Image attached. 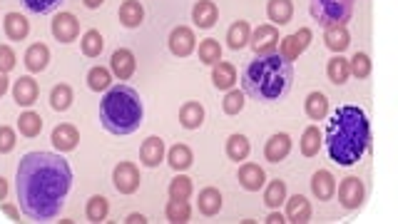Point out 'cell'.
Listing matches in <instances>:
<instances>
[{"label": "cell", "mask_w": 398, "mask_h": 224, "mask_svg": "<svg viewBox=\"0 0 398 224\" xmlns=\"http://www.w3.org/2000/svg\"><path fill=\"white\" fill-rule=\"evenodd\" d=\"M70 187H73V170L68 160L55 152H28L17 165V204L28 219L50 222L60 217Z\"/></svg>", "instance_id": "1"}, {"label": "cell", "mask_w": 398, "mask_h": 224, "mask_svg": "<svg viewBox=\"0 0 398 224\" xmlns=\"http://www.w3.org/2000/svg\"><path fill=\"white\" fill-rule=\"evenodd\" d=\"M326 152L339 167H353L371 149L369 115L356 105H344L331 115L324 133Z\"/></svg>", "instance_id": "2"}, {"label": "cell", "mask_w": 398, "mask_h": 224, "mask_svg": "<svg viewBox=\"0 0 398 224\" xmlns=\"http://www.w3.org/2000/svg\"><path fill=\"white\" fill-rule=\"evenodd\" d=\"M294 85V65L279 52L254 58L242 70V90L256 103H279Z\"/></svg>", "instance_id": "3"}, {"label": "cell", "mask_w": 398, "mask_h": 224, "mask_svg": "<svg viewBox=\"0 0 398 224\" xmlns=\"http://www.w3.org/2000/svg\"><path fill=\"white\" fill-rule=\"evenodd\" d=\"M145 107L140 92L130 85H115L105 92L100 103V122L110 135L125 137L142 127Z\"/></svg>", "instance_id": "4"}, {"label": "cell", "mask_w": 398, "mask_h": 224, "mask_svg": "<svg viewBox=\"0 0 398 224\" xmlns=\"http://www.w3.org/2000/svg\"><path fill=\"white\" fill-rule=\"evenodd\" d=\"M353 6L356 0H311V17L318 25H346L353 15Z\"/></svg>", "instance_id": "5"}, {"label": "cell", "mask_w": 398, "mask_h": 224, "mask_svg": "<svg viewBox=\"0 0 398 224\" xmlns=\"http://www.w3.org/2000/svg\"><path fill=\"white\" fill-rule=\"evenodd\" d=\"M336 192H339V204H341L344 209H348V212L364 207L366 187L358 177H346L339 187H336Z\"/></svg>", "instance_id": "6"}, {"label": "cell", "mask_w": 398, "mask_h": 224, "mask_svg": "<svg viewBox=\"0 0 398 224\" xmlns=\"http://www.w3.org/2000/svg\"><path fill=\"white\" fill-rule=\"evenodd\" d=\"M311 38H314L311 28L296 30V33L286 35V38H281V40H279L277 52H279V55H281V58H284V60L294 63V60L299 58V55H302V52L307 50L309 45H311Z\"/></svg>", "instance_id": "7"}, {"label": "cell", "mask_w": 398, "mask_h": 224, "mask_svg": "<svg viewBox=\"0 0 398 224\" xmlns=\"http://www.w3.org/2000/svg\"><path fill=\"white\" fill-rule=\"evenodd\" d=\"M140 182H142V177H140L135 162H119L112 170V184L119 195H135L140 190Z\"/></svg>", "instance_id": "8"}, {"label": "cell", "mask_w": 398, "mask_h": 224, "mask_svg": "<svg viewBox=\"0 0 398 224\" xmlns=\"http://www.w3.org/2000/svg\"><path fill=\"white\" fill-rule=\"evenodd\" d=\"M279 28L272 23H264L251 33V47H254V55L256 58H264V55H274L279 47Z\"/></svg>", "instance_id": "9"}, {"label": "cell", "mask_w": 398, "mask_h": 224, "mask_svg": "<svg viewBox=\"0 0 398 224\" xmlns=\"http://www.w3.org/2000/svg\"><path fill=\"white\" fill-rule=\"evenodd\" d=\"M170 50L177 58H189L194 50H197V38H194V30L187 25H177L170 33Z\"/></svg>", "instance_id": "10"}, {"label": "cell", "mask_w": 398, "mask_h": 224, "mask_svg": "<svg viewBox=\"0 0 398 224\" xmlns=\"http://www.w3.org/2000/svg\"><path fill=\"white\" fill-rule=\"evenodd\" d=\"M50 30L57 43H73L78 40V35H80V20L73 13H57V15L52 17Z\"/></svg>", "instance_id": "11"}, {"label": "cell", "mask_w": 398, "mask_h": 224, "mask_svg": "<svg viewBox=\"0 0 398 224\" xmlns=\"http://www.w3.org/2000/svg\"><path fill=\"white\" fill-rule=\"evenodd\" d=\"M237 179L246 192H259L264 190V184H267V172H264L256 162H244V165L239 167Z\"/></svg>", "instance_id": "12"}, {"label": "cell", "mask_w": 398, "mask_h": 224, "mask_svg": "<svg viewBox=\"0 0 398 224\" xmlns=\"http://www.w3.org/2000/svg\"><path fill=\"white\" fill-rule=\"evenodd\" d=\"M135 68H137V60L132 55V50L127 47H117L112 52V58H110V70L117 80H130L132 75H135Z\"/></svg>", "instance_id": "13"}, {"label": "cell", "mask_w": 398, "mask_h": 224, "mask_svg": "<svg viewBox=\"0 0 398 224\" xmlns=\"http://www.w3.org/2000/svg\"><path fill=\"white\" fill-rule=\"evenodd\" d=\"M50 140H52V147H55L57 152H73L80 142V133L75 125L63 122V125H57L55 130H52Z\"/></svg>", "instance_id": "14"}, {"label": "cell", "mask_w": 398, "mask_h": 224, "mask_svg": "<svg viewBox=\"0 0 398 224\" xmlns=\"http://www.w3.org/2000/svg\"><path fill=\"white\" fill-rule=\"evenodd\" d=\"M291 152V137L286 133H277L272 135V137L267 140V144H264V157H267L269 162H284L286 157H289Z\"/></svg>", "instance_id": "15"}, {"label": "cell", "mask_w": 398, "mask_h": 224, "mask_svg": "<svg viewBox=\"0 0 398 224\" xmlns=\"http://www.w3.org/2000/svg\"><path fill=\"white\" fill-rule=\"evenodd\" d=\"M286 222H294V224H307L311 219V202L307 200L304 195H294V197H286Z\"/></svg>", "instance_id": "16"}, {"label": "cell", "mask_w": 398, "mask_h": 224, "mask_svg": "<svg viewBox=\"0 0 398 224\" xmlns=\"http://www.w3.org/2000/svg\"><path fill=\"white\" fill-rule=\"evenodd\" d=\"M167 149H165V140L162 137H147L140 147V162L145 167H157L159 162L165 160Z\"/></svg>", "instance_id": "17"}, {"label": "cell", "mask_w": 398, "mask_h": 224, "mask_svg": "<svg viewBox=\"0 0 398 224\" xmlns=\"http://www.w3.org/2000/svg\"><path fill=\"white\" fill-rule=\"evenodd\" d=\"M324 43L331 52L341 55V52L351 45V33H348L346 25H329V28L324 30Z\"/></svg>", "instance_id": "18"}, {"label": "cell", "mask_w": 398, "mask_h": 224, "mask_svg": "<svg viewBox=\"0 0 398 224\" xmlns=\"http://www.w3.org/2000/svg\"><path fill=\"white\" fill-rule=\"evenodd\" d=\"M3 30H6L8 40H25L30 33V20L25 15H20V13H8L6 20H3Z\"/></svg>", "instance_id": "19"}, {"label": "cell", "mask_w": 398, "mask_h": 224, "mask_svg": "<svg viewBox=\"0 0 398 224\" xmlns=\"http://www.w3.org/2000/svg\"><path fill=\"white\" fill-rule=\"evenodd\" d=\"M192 20L197 28L207 30L219 20V10H216V3L214 0H199L197 6L192 8Z\"/></svg>", "instance_id": "20"}, {"label": "cell", "mask_w": 398, "mask_h": 224, "mask_svg": "<svg viewBox=\"0 0 398 224\" xmlns=\"http://www.w3.org/2000/svg\"><path fill=\"white\" fill-rule=\"evenodd\" d=\"M237 68H234L232 63H224V60H219V63L212 65V82H214L216 90H232L234 85H237Z\"/></svg>", "instance_id": "21"}, {"label": "cell", "mask_w": 398, "mask_h": 224, "mask_svg": "<svg viewBox=\"0 0 398 224\" xmlns=\"http://www.w3.org/2000/svg\"><path fill=\"white\" fill-rule=\"evenodd\" d=\"M38 95H40V87L33 77H20V80H15V85H13V98H15V103L20 105V107H30V105L38 100Z\"/></svg>", "instance_id": "22"}, {"label": "cell", "mask_w": 398, "mask_h": 224, "mask_svg": "<svg viewBox=\"0 0 398 224\" xmlns=\"http://www.w3.org/2000/svg\"><path fill=\"white\" fill-rule=\"evenodd\" d=\"M50 63V47L45 43H33V45L25 50V68L30 73H43Z\"/></svg>", "instance_id": "23"}, {"label": "cell", "mask_w": 398, "mask_h": 224, "mask_svg": "<svg viewBox=\"0 0 398 224\" xmlns=\"http://www.w3.org/2000/svg\"><path fill=\"white\" fill-rule=\"evenodd\" d=\"M311 192L318 200H331L336 195V177L329 170H316L311 177Z\"/></svg>", "instance_id": "24"}, {"label": "cell", "mask_w": 398, "mask_h": 224, "mask_svg": "<svg viewBox=\"0 0 398 224\" xmlns=\"http://www.w3.org/2000/svg\"><path fill=\"white\" fill-rule=\"evenodd\" d=\"M197 204H199V212L205 214V217H216V214L222 212L224 197L216 187H205V190L199 192Z\"/></svg>", "instance_id": "25"}, {"label": "cell", "mask_w": 398, "mask_h": 224, "mask_svg": "<svg viewBox=\"0 0 398 224\" xmlns=\"http://www.w3.org/2000/svg\"><path fill=\"white\" fill-rule=\"evenodd\" d=\"M205 122V105L197 103V100H189L179 107V125L184 130H197Z\"/></svg>", "instance_id": "26"}, {"label": "cell", "mask_w": 398, "mask_h": 224, "mask_svg": "<svg viewBox=\"0 0 398 224\" xmlns=\"http://www.w3.org/2000/svg\"><path fill=\"white\" fill-rule=\"evenodd\" d=\"M119 23L125 25V28H140L145 23V8L140 0H125L122 6H119Z\"/></svg>", "instance_id": "27"}, {"label": "cell", "mask_w": 398, "mask_h": 224, "mask_svg": "<svg viewBox=\"0 0 398 224\" xmlns=\"http://www.w3.org/2000/svg\"><path fill=\"white\" fill-rule=\"evenodd\" d=\"M304 110H307L309 120H316V122L326 120V117H329V98L318 90L309 92L307 103H304Z\"/></svg>", "instance_id": "28"}, {"label": "cell", "mask_w": 398, "mask_h": 224, "mask_svg": "<svg viewBox=\"0 0 398 224\" xmlns=\"http://www.w3.org/2000/svg\"><path fill=\"white\" fill-rule=\"evenodd\" d=\"M165 160L170 162V167H172V170H177V172H184V170H189V167H192L194 155H192V149H189L187 144L177 142L175 147H170V149H167Z\"/></svg>", "instance_id": "29"}, {"label": "cell", "mask_w": 398, "mask_h": 224, "mask_svg": "<svg viewBox=\"0 0 398 224\" xmlns=\"http://www.w3.org/2000/svg\"><path fill=\"white\" fill-rule=\"evenodd\" d=\"M267 15L272 25H286L294 17V3L291 0H269L267 3Z\"/></svg>", "instance_id": "30"}, {"label": "cell", "mask_w": 398, "mask_h": 224, "mask_svg": "<svg viewBox=\"0 0 398 224\" xmlns=\"http://www.w3.org/2000/svg\"><path fill=\"white\" fill-rule=\"evenodd\" d=\"M321 144H324V133H321L316 125H309L302 135V142H299L302 155L304 157H316L318 152H321Z\"/></svg>", "instance_id": "31"}, {"label": "cell", "mask_w": 398, "mask_h": 224, "mask_svg": "<svg viewBox=\"0 0 398 224\" xmlns=\"http://www.w3.org/2000/svg\"><path fill=\"white\" fill-rule=\"evenodd\" d=\"M249 40H251V28L246 20H237V23L229 25L227 45L232 47V50H242L244 45H249Z\"/></svg>", "instance_id": "32"}, {"label": "cell", "mask_w": 398, "mask_h": 224, "mask_svg": "<svg viewBox=\"0 0 398 224\" xmlns=\"http://www.w3.org/2000/svg\"><path fill=\"white\" fill-rule=\"evenodd\" d=\"M224 152H227V157L232 162H244L246 157H249V152H251V144H249V140H246L244 135H239V133L229 135Z\"/></svg>", "instance_id": "33"}, {"label": "cell", "mask_w": 398, "mask_h": 224, "mask_svg": "<svg viewBox=\"0 0 398 224\" xmlns=\"http://www.w3.org/2000/svg\"><path fill=\"white\" fill-rule=\"evenodd\" d=\"M286 200V182L284 179H272L269 184H264V204L269 209H279Z\"/></svg>", "instance_id": "34"}, {"label": "cell", "mask_w": 398, "mask_h": 224, "mask_svg": "<svg viewBox=\"0 0 398 224\" xmlns=\"http://www.w3.org/2000/svg\"><path fill=\"white\" fill-rule=\"evenodd\" d=\"M326 77H329L334 85H344L351 77V70H348V60L341 58V55H334L326 65Z\"/></svg>", "instance_id": "35"}, {"label": "cell", "mask_w": 398, "mask_h": 224, "mask_svg": "<svg viewBox=\"0 0 398 224\" xmlns=\"http://www.w3.org/2000/svg\"><path fill=\"white\" fill-rule=\"evenodd\" d=\"M165 217L172 224H184L192 217V207H189L187 200H170L165 207Z\"/></svg>", "instance_id": "36"}, {"label": "cell", "mask_w": 398, "mask_h": 224, "mask_svg": "<svg viewBox=\"0 0 398 224\" xmlns=\"http://www.w3.org/2000/svg\"><path fill=\"white\" fill-rule=\"evenodd\" d=\"M75 95H73V87L68 82H60L50 90V107L57 110V112H65V110L73 105Z\"/></svg>", "instance_id": "37"}, {"label": "cell", "mask_w": 398, "mask_h": 224, "mask_svg": "<svg viewBox=\"0 0 398 224\" xmlns=\"http://www.w3.org/2000/svg\"><path fill=\"white\" fill-rule=\"evenodd\" d=\"M108 214H110V202L105 200L103 195H95V197H90L87 200V207H85V217H87V222H105L108 219Z\"/></svg>", "instance_id": "38"}, {"label": "cell", "mask_w": 398, "mask_h": 224, "mask_svg": "<svg viewBox=\"0 0 398 224\" xmlns=\"http://www.w3.org/2000/svg\"><path fill=\"white\" fill-rule=\"evenodd\" d=\"M17 130H20V135L28 140L38 137L40 130H43V117L38 115V112H23V115L17 117Z\"/></svg>", "instance_id": "39"}, {"label": "cell", "mask_w": 398, "mask_h": 224, "mask_svg": "<svg viewBox=\"0 0 398 224\" xmlns=\"http://www.w3.org/2000/svg\"><path fill=\"white\" fill-rule=\"evenodd\" d=\"M80 47H82V55H87V58H100V52H103L105 47L103 33L95 28L87 30V33L82 35V40H80Z\"/></svg>", "instance_id": "40"}, {"label": "cell", "mask_w": 398, "mask_h": 224, "mask_svg": "<svg viewBox=\"0 0 398 224\" xmlns=\"http://www.w3.org/2000/svg\"><path fill=\"white\" fill-rule=\"evenodd\" d=\"M87 87L95 92H103L112 87V73L108 68H90L87 73Z\"/></svg>", "instance_id": "41"}, {"label": "cell", "mask_w": 398, "mask_h": 224, "mask_svg": "<svg viewBox=\"0 0 398 224\" xmlns=\"http://www.w3.org/2000/svg\"><path fill=\"white\" fill-rule=\"evenodd\" d=\"M199 60L205 65H214L222 60V45H219V40H214V38H207V40L199 43Z\"/></svg>", "instance_id": "42"}, {"label": "cell", "mask_w": 398, "mask_h": 224, "mask_svg": "<svg viewBox=\"0 0 398 224\" xmlns=\"http://www.w3.org/2000/svg\"><path fill=\"white\" fill-rule=\"evenodd\" d=\"M170 200H189L194 192V184L189 177H184V174H177L175 179L170 182Z\"/></svg>", "instance_id": "43"}, {"label": "cell", "mask_w": 398, "mask_h": 224, "mask_svg": "<svg viewBox=\"0 0 398 224\" xmlns=\"http://www.w3.org/2000/svg\"><path fill=\"white\" fill-rule=\"evenodd\" d=\"M244 103H246V95L244 90H227V98L222 100V110H224V115H239L242 110H244Z\"/></svg>", "instance_id": "44"}, {"label": "cell", "mask_w": 398, "mask_h": 224, "mask_svg": "<svg viewBox=\"0 0 398 224\" xmlns=\"http://www.w3.org/2000/svg\"><path fill=\"white\" fill-rule=\"evenodd\" d=\"M348 70H351L353 77L366 80V77L371 75V58L366 55V52H356V55L348 60Z\"/></svg>", "instance_id": "45"}, {"label": "cell", "mask_w": 398, "mask_h": 224, "mask_svg": "<svg viewBox=\"0 0 398 224\" xmlns=\"http://www.w3.org/2000/svg\"><path fill=\"white\" fill-rule=\"evenodd\" d=\"M60 3H63V0H23L25 10L33 13V15H47V13L55 10Z\"/></svg>", "instance_id": "46"}, {"label": "cell", "mask_w": 398, "mask_h": 224, "mask_svg": "<svg viewBox=\"0 0 398 224\" xmlns=\"http://www.w3.org/2000/svg\"><path fill=\"white\" fill-rule=\"evenodd\" d=\"M15 130L13 127H0V155H8V152H13L15 149Z\"/></svg>", "instance_id": "47"}, {"label": "cell", "mask_w": 398, "mask_h": 224, "mask_svg": "<svg viewBox=\"0 0 398 224\" xmlns=\"http://www.w3.org/2000/svg\"><path fill=\"white\" fill-rule=\"evenodd\" d=\"M17 58L15 52H13L10 45H0V73H10L13 68H15Z\"/></svg>", "instance_id": "48"}, {"label": "cell", "mask_w": 398, "mask_h": 224, "mask_svg": "<svg viewBox=\"0 0 398 224\" xmlns=\"http://www.w3.org/2000/svg\"><path fill=\"white\" fill-rule=\"evenodd\" d=\"M0 209H3V212H6L10 219H15V222H17V219H20V212H17L15 204H6V202H0Z\"/></svg>", "instance_id": "49"}, {"label": "cell", "mask_w": 398, "mask_h": 224, "mask_svg": "<svg viewBox=\"0 0 398 224\" xmlns=\"http://www.w3.org/2000/svg\"><path fill=\"white\" fill-rule=\"evenodd\" d=\"M264 222H267V224H281V222H286V217L281 212H272L267 219H264Z\"/></svg>", "instance_id": "50"}, {"label": "cell", "mask_w": 398, "mask_h": 224, "mask_svg": "<svg viewBox=\"0 0 398 224\" xmlns=\"http://www.w3.org/2000/svg\"><path fill=\"white\" fill-rule=\"evenodd\" d=\"M125 222H127V224H137V222L145 224V222H147V217H145V214H137V212H135V214H130V217H127Z\"/></svg>", "instance_id": "51"}, {"label": "cell", "mask_w": 398, "mask_h": 224, "mask_svg": "<svg viewBox=\"0 0 398 224\" xmlns=\"http://www.w3.org/2000/svg\"><path fill=\"white\" fill-rule=\"evenodd\" d=\"M8 92V73H0V98Z\"/></svg>", "instance_id": "52"}, {"label": "cell", "mask_w": 398, "mask_h": 224, "mask_svg": "<svg viewBox=\"0 0 398 224\" xmlns=\"http://www.w3.org/2000/svg\"><path fill=\"white\" fill-rule=\"evenodd\" d=\"M6 197H8V182H6L3 177H0V202L6 200Z\"/></svg>", "instance_id": "53"}, {"label": "cell", "mask_w": 398, "mask_h": 224, "mask_svg": "<svg viewBox=\"0 0 398 224\" xmlns=\"http://www.w3.org/2000/svg\"><path fill=\"white\" fill-rule=\"evenodd\" d=\"M85 3V8H90V10H95V8H100L105 3V0H82Z\"/></svg>", "instance_id": "54"}]
</instances>
